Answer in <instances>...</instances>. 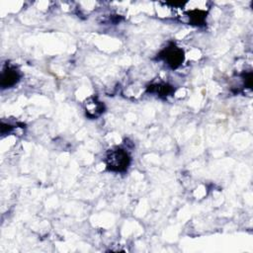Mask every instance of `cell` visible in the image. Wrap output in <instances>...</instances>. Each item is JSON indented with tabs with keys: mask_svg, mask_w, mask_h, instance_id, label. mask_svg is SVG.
<instances>
[{
	"mask_svg": "<svg viewBox=\"0 0 253 253\" xmlns=\"http://www.w3.org/2000/svg\"><path fill=\"white\" fill-rule=\"evenodd\" d=\"M159 58L163 59L171 68L179 67L184 61V51L175 44H171L159 53Z\"/></svg>",
	"mask_w": 253,
	"mask_h": 253,
	"instance_id": "cell-2",
	"label": "cell"
},
{
	"mask_svg": "<svg viewBox=\"0 0 253 253\" xmlns=\"http://www.w3.org/2000/svg\"><path fill=\"white\" fill-rule=\"evenodd\" d=\"M84 110L86 116L90 119H96L100 117L105 110V105L97 97H89L84 102Z\"/></svg>",
	"mask_w": 253,
	"mask_h": 253,
	"instance_id": "cell-3",
	"label": "cell"
},
{
	"mask_svg": "<svg viewBox=\"0 0 253 253\" xmlns=\"http://www.w3.org/2000/svg\"><path fill=\"white\" fill-rule=\"evenodd\" d=\"M19 71L14 67H6L1 73L0 85L3 89L14 86L20 79Z\"/></svg>",
	"mask_w": 253,
	"mask_h": 253,
	"instance_id": "cell-4",
	"label": "cell"
},
{
	"mask_svg": "<svg viewBox=\"0 0 253 253\" xmlns=\"http://www.w3.org/2000/svg\"><path fill=\"white\" fill-rule=\"evenodd\" d=\"M189 21L192 25L196 26H202L205 24L206 17H207V12L204 9L201 8H195L187 12Z\"/></svg>",
	"mask_w": 253,
	"mask_h": 253,
	"instance_id": "cell-6",
	"label": "cell"
},
{
	"mask_svg": "<svg viewBox=\"0 0 253 253\" xmlns=\"http://www.w3.org/2000/svg\"><path fill=\"white\" fill-rule=\"evenodd\" d=\"M147 91L159 97H167L174 92V88L167 83H154L147 87Z\"/></svg>",
	"mask_w": 253,
	"mask_h": 253,
	"instance_id": "cell-5",
	"label": "cell"
},
{
	"mask_svg": "<svg viewBox=\"0 0 253 253\" xmlns=\"http://www.w3.org/2000/svg\"><path fill=\"white\" fill-rule=\"evenodd\" d=\"M130 164V156L126 150L121 147L110 149L106 155L107 168L114 172H124Z\"/></svg>",
	"mask_w": 253,
	"mask_h": 253,
	"instance_id": "cell-1",
	"label": "cell"
}]
</instances>
